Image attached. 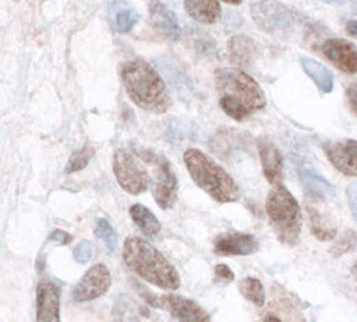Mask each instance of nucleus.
I'll use <instances>...</instances> for the list:
<instances>
[{
    "label": "nucleus",
    "instance_id": "nucleus-1",
    "mask_svg": "<svg viewBox=\"0 0 357 322\" xmlns=\"http://www.w3.org/2000/svg\"><path fill=\"white\" fill-rule=\"evenodd\" d=\"M216 86L221 92V109L237 122L244 121L267 104L259 82L241 69H219L216 72Z\"/></svg>",
    "mask_w": 357,
    "mask_h": 322
},
{
    "label": "nucleus",
    "instance_id": "nucleus-2",
    "mask_svg": "<svg viewBox=\"0 0 357 322\" xmlns=\"http://www.w3.org/2000/svg\"><path fill=\"white\" fill-rule=\"evenodd\" d=\"M123 87L137 107L153 114H165L172 107V98L158 72L142 59L122 64Z\"/></svg>",
    "mask_w": 357,
    "mask_h": 322
},
{
    "label": "nucleus",
    "instance_id": "nucleus-3",
    "mask_svg": "<svg viewBox=\"0 0 357 322\" xmlns=\"http://www.w3.org/2000/svg\"><path fill=\"white\" fill-rule=\"evenodd\" d=\"M123 261L137 276L155 286L168 291H176L180 288L181 282L176 270L165 259L162 252L144 238H127L123 243Z\"/></svg>",
    "mask_w": 357,
    "mask_h": 322
},
{
    "label": "nucleus",
    "instance_id": "nucleus-4",
    "mask_svg": "<svg viewBox=\"0 0 357 322\" xmlns=\"http://www.w3.org/2000/svg\"><path fill=\"white\" fill-rule=\"evenodd\" d=\"M183 158L193 181L214 201L236 202L239 199L241 191L234 179L208 155L196 148H190L185 151Z\"/></svg>",
    "mask_w": 357,
    "mask_h": 322
},
{
    "label": "nucleus",
    "instance_id": "nucleus-5",
    "mask_svg": "<svg viewBox=\"0 0 357 322\" xmlns=\"http://www.w3.org/2000/svg\"><path fill=\"white\" fill-rule=\"evenodd\" d=\"M267 215L278 240L285 245H296L301 233V209L283 184L272 187L267 197Z\"/></svg>",
    "mask_w": 357,
    "mask_h": 322
},
{
    "label": "nucleus",
    "instance_id": "nucleus-6",
    "mask_svg": "<svg viewBox=\"0 0 357 322\" xmlns=\"http://www.w3.org/2000/svg\"><path fill=\"white\" fill-rule=\"evenodd\" d=\"M114 174L123 191L142 194L150 186V174L140 160L129 150H117L114 155Z\"/></svg>",
    "mask_w": 357,
    "mask_h": 322
},
{
    "label": "nucleus",
    "instance_id": "nucleus-7",
    "mask_svg": "<svg viewBox=\"0 0 357 322\" xmlns=\"http://www.w3.org/2000/svg\"><path fill=\"white\" fill-rule=\"evenodd\" d=\"M144 158L153 164V197L163 210L172 209L176 202L178 181L170 161L163 155L145 151Z\"/></svg>",
    "mask_w": 357,
    "mask_h": 322
},
{
    "label": "nucleus",
    "instance_id": "nucleus-8",
    "mask_svg": "<svg viewBox=\"0 0 357 322\" xmlns=\"http://www.w3.org/2000/svg\"><path fill=\"white\" fill-rule=\"evenodd\" d=\"M250 13L259 29L267 33L285 31L295 23V13L275 0H257L252 3Z\"/></svg>",
    "mask_w": 357,
    "mask_h": 322
},
{
    "label": "nucleus",
    "instance_id": "nucleus-9",
    "mask_svg": "<svg viewBox=\"0 0 357 322\" xmlns=\"http://www.w3.org/2000/svg\"><path fill=\"white\" fill-rule=\"evenodd\" d=\"M109 288H111V273H109L107 266L102 263L94 265L73 289V299L76 302L93 301V299L104 296Z\"/></svg>",
    "mask_w": 357,
    "mask_h": 322
},
{
    "label": "nucleus",
    "instance_id": "nucleus-10",
    "mask_svg": "<svg viewBox=\"0 0 357 322\" xmlns=\"http://www.w3.org/2000/svg\"><path fill=\"white\" fill-rule=\"evenodd\" d=\"M324 153L337 171L346 176H357V141L337 140L323 145Z\"/></svg>",
    "mask_w": 357,
    "mask_h": 322
},
{
    "label": "nucleus",
    "instance_id": "nucleus-11",
    "mask_svg": "<svg viewBox=\"0 0 357 322\" xmlns=\"http://www.w3.org/2000/svg\"><path fill=\"white\" fill-rule=\"evenodd\" d=\"M321 52L342 72L357 75V48L347 40L334 38L324 41Z\"/></svg>",
    "mask_w": 357,
    "mask_h": 322
},
{
    "label": "nucleus",
    "instance_id": "nucleus-12",
    "mask_svg": "<svg viewBox=\"0 0 357 322\" xmlns=\"http://www.w3.org/2000/svg\"><path fill=\"white\" fill-rule=\"evenodd\" d=\"M162 305L178 322H211L208 312L193 299L178 296V294H167L162 298Z\"/></svg>",
    "mask_w": 357,
    "mask_h": 322
},
{
    "label": "nucleus",
    "instance_id": "nucleus-13",
    "mask_svg": "<svg viewBox=\"0 0 357 322\" xmlns=\"http://www.w3.org/2000/svg\"><path fill=\"white\" fill-rule=\"evenodd\" d=\"M36 322H61L59 289L52 282H41L36 288Z\"/></svg>",
    "mask_w": 357,
    "mask_h": 322
},
{
    "label": "nucleus",
    "instance_id": "nucleus-14",
    "mask_svg": "<svg viewBox=\"0 0 357 322\" xmlns=\"http://www.w3.org/2000/svg\"><path fill=\"white\" fill-rule=\"evenodd\" d=\"M259 250V242L249 233H224L214 240L218 255H252Z\"/></svg>",
    "mask_w": 357,
    "mask_h": 322
},
{
    "label": "nucleus",
    "instance_id": "nucleus-15",
    "mask_svg": "<svg viewBox=\"0 0 357 322\" xmlns=\"http://www.w3.org/2000/svg\"><path fill=\"white\" fill-rule=\"evenodd\" d=\"M259 153L262 160V168L265 178L268 179L270 184L277 186L283 181V160L280 151L268 138L259 140Z\"/></svg>",
    "mask_w": 357,
    "mask_h": 322
},
{
    "label": "nucleus",
    "instance_id": "nucleus-16",
    "mask_svg": "<svg viewBox=\"0 0 357 322\" xmlns=\"http://www.w3.org/2000/svg\"><path fill=\"white\" fill-rule=\"evenodd\" d=\"M149 18L150 23L168 38L176 40L180 36V25L170 8L163 6L160 0H150L149 2Z\"/></svg>",
    "mask_w": 357,
    "mask_h": 322
},
{
    "label": "nucleus",
    "instance_id": "nucleus-17",
    "mask_svg": "<svg viewBox=\"0 0 357 322\" xmlns=\"http://www.w3.org/2000/svg\"><path fill=\"white\" fill-rule=\"evenodd\" d=\"M300 181L306 196L311 197V199L326 201L336 196V190H334L333 184L326 181L323 176H319V174L310 171V169H300Z\"/></svg>",
    "mask_w": 357,
    "mask_h": 322
},
{
    "label": "nucleus",
    "instance_id": "nucleus-18",
    "mask_svg": "<svg viewBox=\"0 0 357 322\" xmlns=\"http://www.w3.org/2000/svg\"><path fill=\"white\" fill-rule=\"evenodd\" d=\"M300 63L301 66H303V71L313 79L321 94H329V92L333 91L334 76L326 66H323V64L318 63L317 59L311 58H301Z\"/></svg>",
    "mask_w": 357,
    "mask_h": 322
},
{
    "label": "nucleus",
    "instance_id": "nucleus-19",
    "mask_svg": "<svg viewBox=\"0 0 357 322\" xmlns=\"http://www.w3.org/2000/svg\"><path fill=\"white\" fill-rule=\"evenodd\" d=\"M229 54L237 66L247 68L255 59V43L249 36L237 35L229 40Z\"/></svg>",
    "mask_w": 357,
    "mask_h": 322
},
{
    "label": "nucleus",
    "instance_id": "nucleus-20",
    "mask_svg": "<svg viewBox=\"0 0 357 322\" xmlns=\"http://www.w3.org/2000/svg\"><path fill=\"white\" fill-rule=\"evenodd\" d=\"M186 12L201 23H214L221 17L218 0H185Z\"/></svg>",
    "mask_w": 357,
    "mask_h": 322
},
{
    "label": "nucleus",
    "instance_id": "nucleus-21",
    "mask_svg": "<svg viewBox=\"0 0 357 322\" xmlns=\"http://www.w3.org/2000/svg\"><path fill=\"white\" fill-rule=\"evenodd\" d=\"M130 215H132V219H134V222L139 225L140 230L145 233V236H149V237L157 236V233L160 232V229H162L158 219L155 217L152 210L146 209L145 206L134 204L130 207Z\"/></svg>",
    "mask_w": 357,
    "mask_h": 322
},
{
    "label": "nucleus",
    "instance_id": "nucleus-22",
    "mask_svg": "<svg viewBox=\"0 0 357 322\" xmlns=\"http://www.w3.org/2000/svg\"><path fill=\"white\" fill-rule=\"evenodd\" d=\"M308 213L311 232L314 233V237L319 238V240H331V238L336 237V227L321 213H318L317 209H311V207H308Z\"/></svg>",
    "mask_w": 357,
    "mask_h": 322
},
{
    "label": "nucleus",
    "instance_id": "nucleus-23",
    "mask_svg": "<svg viewBox=\"0 0 357 322\" xmlns=\"http://www.w3.org/2000/svg\"><path fill=\"white\" fill-rule=\"evenodd\" d=\"M239 289L242 293V296L245 299H249L250 302H254L255 306L262 307L265 305V291L262 283L257 278H245L242 279V283L239 284Z\"/></svg>",
    "mask_w": 357,
    "mask_h": 322
},
{
    "label": "nucleus",
    "instance_id": "nucleus-24",
    "mask_svg": "<svg viewBox=\"0 0 357 322\" xmlns=\"http://www.w3.org/2000/svg\"><path fill=\"white\" fill-rule=\"evenodd\" d=\"M96 237L100 238L106 247L109 248V252H114L117 248V233L116 230L111 227V224L107 222L106 219H99L98 224H96V230H94Z\"/></svg>",
    "mask_w": 357,
    "mask_h": 322
},
{
    "label": "nucleus",
    "instance_id": "nucleus-25",
    "mask_svg": "<svg viewBox=\"0 0 357 322\" xmlns=\"http://www.w3.org/2000/svg\"><path fill=\"white\" fill-rule=\"evenodd\" d=\"M139 22V13L134 8H121L116 13V30L119 33H127L135 26V23Z\"/></svg>",
    "mask_w": 357,
    "mask_h": 322
},
{
    "label": "nucleus",
    "instance_id": "nucleus-26",
    "mask_svg": "<svg viewBox=\"0 0 357 322\" xmlns=\"http://www.w3.org/2000/svg\"><path fill=\"white\" fill-rule=\"evenodd\" d=\"M91 156H93V148L89 145H84L81 150H77L76 153H73V156L68 161V167H66V173H76L79 169L88 167Z\"/></svg>",
    "mask_w": 357,
    "mask_h": 322
},
{
    "label": "nucleus",
    "instance_id": "nucleus-27",
    "mask_svg": "<svg viewBox=\"0 0 357 322\" xmlns=\"http://www.w3.org/2000/svg\"><path fill=\"white\" fill-rule=\"evenodd\" d=\"M94 256V243L91 240H82L75 248V260L77 263H88Z\"/></svg>",
    "mask_w": 357,
    "mask_h": 322
},
{
    "label": "nucleus",
    "instance_id": "nucleus-28",
    "mask_svg": "<svg viewBox=\"0 0 357 322\" xmlns=\"http://www.w3.org/2000/svg\"><path fill=\"white\" fill-rule=\"evenodd\" d=\"M354 245H356V236L352 232H346L344 238H342V240L333 248V252L334 255H344V253L347 250H351Z\"/></svg>",
    "mask_w": 357,
    "mask_h": 322
},
{
    "label": "nucleus",
    "instance_id": "nucleus-29",
    "mask_svg": "<svg viewBox=\"0 0 357 322\" xmlns=\"http://www.w3.org/2000/svg\"><path fill=\"white\" fill-rule=\"evenodd\" d=\"M346 196H347V204H349L352 219L357 222V181L351 183L346 190Z\"/></svg>",
    "mask_w": 357,
    "mask_h": 322
},
{
    "label": "nucleus",
    "instance_id": "nucleus-30",
    "mask_svg": "<svg viewBox=\"0 0 357 322\" xmlns=\"http://www.w3.org/2000/svg\"><path fill=\"white\" fill-rule=\"evenodd\" d=\"M214 276H216V282L231 283L232 279H234V271L229 268L227 265H216V268H214Z\"/></svg>",
    "mask_w": 357,
    "mask_h": 322
},
{
    "label": "nucleus",
    "instance_id": "nucleus-31",
    "mask_svg": "<svg viewBox=\"0 0 357 322\" xmlns=\"http://www.w3.org/2000/svg\"><path fill=\"white\" fill-rule=\"evenodd\" d=\"M50 240L59 243V245H68L73 240V237L68 232H63V230H54L52 236H50Z\"/></svg>",
    "mask_w": 357,
    "mask_h": 322
},
{
    "label": "nucleus",
    "instance_id": "nucleus-32",
    "mask_svg": "<svg viewBox=\"0 0 357 322\" xmlns=\"http://www.w3.org/2000/svg\"><path fill=\"white\" fill-rule=\"evenodd\" d=\"M346 98H347V102H349L351 110L357 115V84H351L347 87Z\"/></svg>",
    "mask_w": 357,
    "mask_h": 322
},
{
    "label": "nucleus",
    "instance_id": "nucleus-33",
    "mask_svg": "<svg viewBox=\"0 0 357 322\" xmlns=\"http://www.w3.org/2000/svg\"><path fill=\"white\" fill-rule=\"evenodd\" d=\"M346 31L349 33L351 36H357V20H351L347 22L346 25Z\"/></svg>",
    "mask_w": 357,
    "mask_h": 322
},
{
    "label": "nucleus",
    "instance_id": "nucleus-34",
    "mask_svg": "<svg viewBox=\"0 0 357 322\" xmlns=\"http://www.w3.org/2000/svg\"><path fill=\"white\" fill-rule=\"evenodd\" d=\"M321 2H326V3H337V6H342V3L354 2V0H321Z\"/></svg>",
    "mask_w": 357,
    "mask_h": 322
},
{
    "label": "nucleus",
    "instance_id": "nucleus-35",
    "mask_svg": "<svg viewBox=\"0 0 357 322\" xmlns=\"http://www.w3.org/2000/svg\"><path fill=\"white\" fill-rule=\"evenodd\" d=\"M264 322H282V321L278 319V317H275V316H267L264 319Z\"/></svg>",
    "mask_w": 357,
    "mask_h": 322
},
{
    "label": "nucleus",
    "instance_id": "nucleus-36",
    "mask_svg": "<svg viewBox=\"0 0 357 322\" xmlns=\"http://www.w3.org/2000/svg\"><path fill=\"white\" fill-rule=\"evenodd\" d=\"M222 2L231 3V6H239V3H242V0H222Z\"/></svg>",
    "mask_w": 357,
    "mask_h": 322
},
{
    "label": "nucleus",
    "instance_id": "nucleus-37",
    "mask_svg": "<svg viewBox=\"0 0 357 322\" xmlns=\"http://www.w3.org/2000/svg\"><path fill=\"white\" fill-rule=\"evenodd\" d=\"M351 271H352V275H354V278L357 279V261L354 265H352V268H351Z\"/></svg>",
    "mask_w": 357,
    "mask_h": 322
}]
</instances>
